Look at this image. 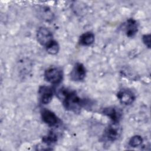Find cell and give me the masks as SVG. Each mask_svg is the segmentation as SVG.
I'll list each match as a JSON object with an SVG mask.
<instances>
[{
  "label": "cell",
  "instance_id": "1",
  "mask_svg": "<svg viewBox=\"0 0 151 151\" xmlns=\"http://www.w3.org/2000/svg\"><path fill=\"white\" fill-rule=\"evenodd\" d=\"M57 96L65 110L75 113H80L83 107L88 105V101L79 97L76 91L66 87L58 89Z\"/></svg>",
  "mask_w": 151,
  "mask_h": 151
},
{
  "label": "cell",
  "instance_id": "2",
  "mask_svg": "<svg viewBox=\"0 0 151 151\" xmlns=\"http://www.w3.org/2000/svg\"><path fill=\"white\" fill-rule=\"evenodd\" d=\"M121 132L122 129L119 123L112 122L105 129L102 139L106 142H113L119 139Z\"/></svg>",
  "mask_w": 151,
  "mask_h": 151
},
{
  "label": "cell",
  "instance_id": "3",
  "mask_svg": "<svg viewBox=\"0 0 151 151\" xmlns=\"http://www.w3.org/2000/svg\"><path fill=\"white\" fill-rule=\"evenodd\" d=\"M44 76L47 82L52 84H58L63 79V71L59 67H51L45 71Z\"/></svg>",
  "mask_w": 151,
  "mask_h": 151
},
{
  "label": "cell",
  "instance_id": "4",
  "mask_svg": "<svg viewBox=\"0 0 151 151\" xmlns=\"http://www.w3.org/2000/svg\"><path fill=\"white\" fill-rule=\"evenodd\" d=\"M36 37L38 42L41 45L45 47L54 40L52 32L45 27H40L38 28L37 31Z\"/></svg>",
  "mask_w": 151,
  "mask_h": 151
},
{
  "label": "cell",
  "instance_id": "5",
  "mask_svg": "<svg viewBox=\"0 0 151 151\" xmlns=\"http://www.w3.org/2000/svg\"><path fill=\"white\" fill-rule=\"evenodd\" d=\"M41 117L42 120L50 127H55L60 123L58 116L53 111L47 109H42L41 110Z\"/></svg>",
  "mask_w": 151,
  "mask_h": 151
},
{
  "label": "cell",
  "instance_id": "6",
  "mask_svg": "<svg viewBox=\"0 0 151 151\" xmlns=\"http://www.w3.org/2000/svg\"><path fill=\"white\" fill-rule=\"evenodd\" d=\"M117 97L120 103L124 105L132 104L136 99L134 93L127 88L120 89L117 93Z\"/></svg>",
  "mask_w": 151,
  "mask_h": 151
},
{
  "label": "cell",
  "instance_id": "7",
  "mask_svg": "<svg viewBox=\"0 0 151 151\" xmlns=\"http://www.w3.org/2000/svg\"><path fill=\"white\" fill-rule=\"evenodd\" d=\"M86 76V69L81 63H76L71 70L70 77L71 80L74 81H83Z\"/></svg>",
  "mask_w": 151,
  "mask_h": 151
},
{
  "label": "cell",
  "instance_id": "8",
  "mask_svg": "<svg viewBox=\"0 0 151 151\" xmlns=\"http://www.w3.org/2000/svg\"><path fill=\"white\" fill-rule=\"evenodd\" d=\"M39 98L41 103L43 104L50 103L54 96V90L49 86H41L38 89Z\"/></svg>",
  "mask_w": 151,
  "mask_h": 151
},
{
  "label": "cell",
  "instance_id": "9",
  "mask_svg": "<svg viewBox=\"0 0 151 151\" xmlns=\"http://www.w3.org/2000/svg\"><path fill=\"white\" fill-rule=\"evenodd\" d=\"M101 113L108 117L113 123H119L122 119V111L120 110L116 107L110 106L103 109Z\"/></svg>",
  "mask_w": 151,
  "mask_h": 151
},
{
  "label": "cell",
  "instance_id": "10",
  "mask_svg": "<svg viewBox=\"0 0 151 151\" xmlns=\"http://www.w3.org/2000/svg\"><path fill=\"white\" fill-rule=\"evenodd\" d=\"M124 28L126 36L133 38L138 31V24L134 19L129 18L124 23Z\"/></svg>",
  "mask_w": 151,
  "mask_h": 151
},
{
  "label": "cell",
  "instance_id": "11",
  "mask_svg": "<svg viewBox=\"0 0 151 151\" xmlns=\"http://www.w3.org/2000/svg\"><path fill=\"white\" fill-rule=\"evenodd\" d=\"M95 40V36L93 32L87 31L81 34L79 38V44L83 46H89L93 44Z\"/></svg>",
  "mask_w": 151,
  "mask_h": 151
},
{
  "label": "cell",
  "instance_id": "12",
  "mask_svg": "<svg viewBox=\"0 0 151 151\" xmlns=\"http://www.w3.org/2000/svg\"><path fill=\"white\" fill-rule=\"evenodd\" d=\"M58 140V135L53 130H50L42 138V141L47 145H51L55 143Z\"/></svg>",
  "mask_w": 151,
  "mask_h": 151
},
{
  "label": "cell",
  "instance_id": "13",
  "mask_svg": "<svg viewBox=\"0 0 151 151\" xmlns=\"http://www.w3.org/2000/svg\"><path fill=\"white\" fill-rule=\"evenodd\" d=\"M47 52L51 55L57 54L60 50V45L57 41L53 40L45 46Z\"/></svg>",
  "mask_w": 151,
  "mask_h": 151
},
{
  "label": "cell",
  "instance_id": "14",
  "mask_svg": "<svg viewBox=\"0 0 151 151\" xmlns=\"http://www.w3.org/2000/svg\"><path fill=\"white\" fill-rule=\"evenodd\" d=\"M143 139L140 135H134L130 139L129 141V145L132 147H136L141 145Z\"/></svg>",
  "mask_w": 151,
  "mask_h": 151
},
{
  "label": "cell",
  "instance_id": "15",
  "mask_svg": "<svg viewBox=\"0 0 151 151\" xmlns=\"http://www.w3.org/2000/svg\"><path fill=\"white\" fill-rule=\"evenodd\" d=\"M142 41L144 44L148 48H150V34H145L142 36Z\"/></svg>",
  "mask_w": 151,
  "mask_h": 151
}]
</instances>
